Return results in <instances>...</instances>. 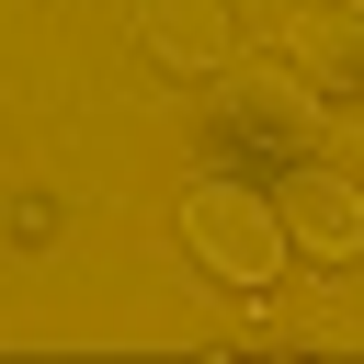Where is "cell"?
Returning a JSON list of instances; mask_svg holds the SVG:
<instances>
[{"label": "cell", "mask_w": 364, "mask_h": 364, "mask_svg": "<svg viewBox=\"0 0 364 364\" xmlns=\"http://www.w3.org/2000/svg\"><path fill=\"white\" fill-rule=\"evenodd\" d=\"M182 250L216 273V284H239V296H262L273 273H284V216H273V193H250V182H193L182 193Z\"/></svg>", "instance_id": "6da1fadb"}, {"label": "cell", "mask_w": 364, "mask_h": 364, "mask_svg": "<svg viewBox=\"0 0 364 364\" xmlns=\"http://www.w3.org/2000/svg\"><path fill=\"white\" fill-rule=\"evenodd\" d=\"M273 216H284V239L307 262H353L364 250V182L353 171H284L273 182Z\"/></svg>", "instance_id": "7a4b0ae2"}, {"label": "cell", "mask_w": 364, "mask_h": 364, "mask_svg": "<svg viewBox=\"0 0 364 364\" xmlns=\"http://www.w3.org/2000/svg\"><path fill=\"white\" fill-rule=\"evenodd\" d=\"M284 57L330 102H364V0H296L284 11Z\"/></svg>", "instance_id": "3957f363"}, {"label": "cell", "mask_w": 364, "mask_h": 364, "mask_svg": "<svg viewBox=\"0 0 364 364\" xmlns=\"http://www.w3.org/2000/svg\"><path fill=\"white\" fill-rule=\"evenodd\" d=\"M136 46L159 68H228L239 57V11L228 0H136Z\"/></svg>", "instance_id": "277c9868"}]
</instances>
